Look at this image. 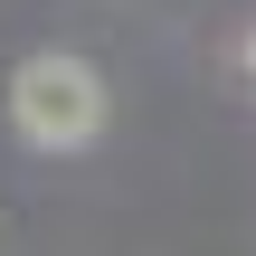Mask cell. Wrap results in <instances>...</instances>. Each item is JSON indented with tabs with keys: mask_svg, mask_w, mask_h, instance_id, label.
<instances>
[{
	"mask_svg": "<svg viewBox=\"0 0 256 256\" xmlns=\"http://www.w3.org/2000/svg\"><path fill=\"white\" fill-rule=\"evenodd\" d=\"M104 114H114V95H104V76L86 57H66V48L19 57V76H10V133L28 152H86L104 133Z\"/></svg>",
	"mask_w": 256,
	"mask_h": 256,
	"instance_id": "6da1fadb",
	"label": "cell"
}]
</instances>
